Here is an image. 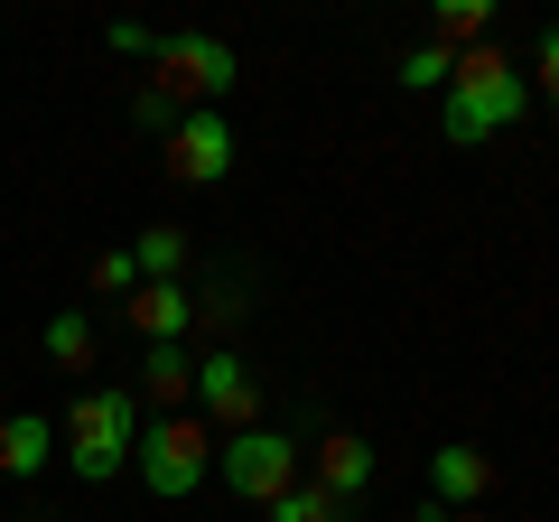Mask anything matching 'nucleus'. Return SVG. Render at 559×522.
<instances>
[{"label":"nucleus","instance_id":"nucleus-8","mask_svg":"<svg viewBox=\"0 0 559 522\" xmlns=\"http://www.w3.org/2000/svg\"><path fill=\"white\" fill-rule=\"evenodd\" d=\"M131 402H140V420H178V411L197 402V355H187V345H150Z\"/></svg>","mask_w":559,"mask_h":522},{"label":"nucleus","instance_id":"nucleus-1","mask_svg":"<svg viewBox=\"0 0 559 522\" xmlns=\"http://www.w3.org/2000/svg\"><path fill=\"white\" fill-rule=\"evenodd\" d=\"M522 112H532V75H522L503 47H466L457 75H448V94H439V131L457 150H476V141H495V131H513Z\"/></svg>","mask_w":559,"mask_h":522},{"label":"nucleus","instance_id":"nucleus-5","mask_svg":"<svg viewBox=\"0 0 559 522\" xmlns=\"http://www.w3.org/2000/svg\"><path fill=\"white\" fill-rule=\"evenodd\" d=\"M131 476L150 485L159 503H187L205 476H215V429L205 420H140V448H131Z\"/></svg>","mask_w":559,"mask_h":522},{"label":"nucleus","instance_id":"nucleus-18","mask_svg":"<svg viewBox=\"0 0 559 522\" xmlns=\"http://www.w3.org/2000/svg\"><path fill=\"white\" fill-rule=\"evenodd\" d=\"M242 308H252V299H242V281H205L197 289V327H215V336H234Z\"/></svg>","mask_w":559,"mask_h":522},{"label":"nucleus","instance_id":"nucleus-16","mask_svg":"<svg viewBox=\"0 0 559 522\" xmlns=\"http://www.w3.org/2000/svg\"><path fill=\"white\" fill-rule=\"evenodd\" d=\"M131 261H140V281H178L187 271V234L178 224H150V234L131 242Z\"/></svg>","mask_w":559,"mask_h":522},{"label":"nucleus","instance_id":"nucleus-6","mask_svg":"<svg viewBox=\"0 0 559 522\" xmlns=\"http://www.w3.org/2000/svg\"><path fill=\"white\" fill-rule=\"evenodd\" d=\"M197 411L215 420V439H234V429L261 420V373L242 364V345H215V355H197Z\"/></svg>","mask_w":559,"mask_h":522},{"label":"nucleus","instance_id":"nucleus-17","mask_svg":"<svg viewBox=\"0 0 559 522\" xmlns=\"http://www.w3.org/2000/svg\"><path fill=\"white\" fill-rule=\"evenodd\" d=\"M345 513H355V503H336V495H326V485H289V495H280L271 503V522H345Z\"/></svg>","mask_w":559,"mask_h":522},{"label":"nucleus","instance_id":"nucleus-9","mask_svg":"<svg viewBox=\"0 0 559 522\" xmlns=\"http://www.w3.org/2000/svg\"><path fill=\"white\" fill-rule=\"evenodd\" d=\"M121 308H131L140 345H187V327H197V289H178V281H140Z\"/></svg>","mask_w":559,"mask_h":522},{"label":"nucleus","instance_id":"nucleus-15","mask_svg":"<svg viewBox=\"0 0 559 522\" xmlns=\"http://www.w3.org/2000/svg\"><path fill=\"white\" fill-rule=\"evenodd\" d=\"M448 75H457V57H448L439 38H419L392 57V84H411V94H448Z\"/></svg>","mask_w":559,"mask_h":522},{"label":"nucleus","instance_id":"nucleus-20","mask_svg":"<svg viewBox=\"0 0 559 522\" xmlns=\"http://www.w3.org/2000/svg\"><path fill=\"white\" fill-rule=\"evenodd\" d=\"M131 121H140V131H178V103H168L159 84H140V94H131Z\"/></svg>","mask_w":559,"mask_h":522},{"label":"nucleus","instance_id":"nucleus-22","mask_svg":"<svg viewBox=\"0 0 559 522\" xmlns=\"http://www.w3.org/2000/svg\"><path fill=\"white\" fill-rule=\"evenodd\" d=\"M532 66H540V94H550V103H559V20H550V28H540V57H532Z\"/></svg>","mask_w":559,"mask_h":522},{"label":"nucleus","instance_id":"nucleus-21","mask_svg":"<svg viewBox=\"0 0 559 522\" xmlns=\"http://www.w3.org/2000/svg\"><path fill=\"white\" fill-rule=\"evenodd\" d=\"M103 47H112V57H159V28H140V20H112V28H103Z\"/></svg>","mask_w":559,"mask_h":522},{"label":"nucleus","instance_id":"nucleus-12","mask_svg":"<svg viewBox=\"0 0 559 522\" xmlns=\"http://www.w3.org/2000/svg\"><path fill=\"white\" fill-rule=\"evenodd\" d=\"M308 485H326L336 503H355L364 485H373V448H364L355 429H326V439H318V476H308Z\"/></svg>","mask_w":559,"mask_h":522},{"label":"nucleus","instance_id":"nucleus-11","mask_svg":"<svg viewBox=\"0 0 559 522\" xmlns=\"http://www.w3.org/2000/svg\"><path fill=\"white\" fill-rule=\"evenodd\" d=\"M47 466H57V420H47V411H10V420H0V476H47Z\"/></svg>","mask_w":559,"mask_h":522},{"label":"nucleus","instance_id":"nucleus-3","mask_svg":"<svg viewBox=\"0 0 559 522\" xmlns=\"http://www.w3.org/2000/svg\"><path fill=\"white\" fill-rule=\"evenodd\" d=\"M215 476H224L234 503H261V513H271V503L308 476V448L289 439V429L252 420V429H234V439H215Z\"/></svg>","mask_w":559,"mask_h":522},{"label":"nucleus","instance_id":"nucleus-19","mask_svg":"<svg viewBox=\"0 0 559 522\" xmlns=\"http://www.w3.org/2000/svg\"><path fill=\"white\" fill-rule=\"evenodd\" d=\"M94 289H103V299H131V289H140V261L131 252H94Z\"/></svg>","mask_w":559,"mask_h":522},{"label":"nucleus","instance_id":"nucleus-23","mask_svg":"<svg viewBox=\"0 0 559 522\" xmlns=\"http://www.w3.org/2000/svg\"><path fill=\"white\" fill-rule=\"evenodd\" d=\"M419 522H485V513H448V503H419Z\"/></svg>","mask_w":559,"mask_h":522},{"label":"nucleus","instance_id":"nucleus-2","mask_svg":"<svg viewBox=\"0 0 559 522\" xmlns=\"http://www.w3.org/2000/svg\"><path fill=\"white\" fill-rule=\"evenodd\" d=\"M140 448V402L121 392V382H94V392H75V411L57 420V458L75 466L84 485H112L121 466H131Z\"/></svg>","mask_w":559,"mask_h":522},{"label":"nucleus","instance_id":"nucleus-7","mask_svg":"<svg viewBox=\"0 0 559 522\" xmlns=\"http://www.w3.org/2000/svg\"><path fill=\"white\" fill-rule=\"evenodd\" d=\"M168 178L178 187H224L234 178V121L224 112H178V131H168Z\"/></svg>","mask_w":559,"mask_h":522},{"label":"nucleus","instance_id":"nucleus-13","mask_svg":"<svg viewBox=\"0 0 559 522\" xmlns=\"http://www.w3.org/2000/svg\"><path fill=\"white\" fill-rule=\"evenodd\" d=\"M485 28H495V0H439V10H429V38H439L448 57L485 47Z\"/></svg>","mask_w":559,"mask_h":522},{"label":"nucleus","instance_id":"nucleus-14","mask_svg":"<svg viewBox=\"0 0 559 522\" xmlns=\"http://www.w3.org/2000/svg\"><path fill=\"white\" fill-rule=\"evenodd\" d=\"M38 345H47V364H57V373H94V318H84V308H57Z\"/></svg>","mask_w":559,"mask_h":522},{"label":"nucleus","instance_id":"nucleus-4","mask_svg":"<svg viewBox=\"0 0 559 522\" xmlns=\"http://www.w3.org/2000/svg\"><path fill=\"white\" fill-rule=\"evenodd\" d=\"M150 84H159L168 103H187V112H224V94L242 84V57L215 28H168L159 57H150Z\"/></svg>","mask_w":559,"mask_h":522},{"label":"nucleus","instance_id":"nucleus-10","mask_svg":"<svg viewBox=\"0 0 559 522\" xmlns=\"http://www.w3.org/2000/svg\"><path fill=\"white\" fill-rule=\"evenodd\" d=\"M485 485H495V458H485V448H439V458H429V503H448V513H476L485 503Z\"/></svg>","mask_w":559,"mask_h":522}]
</instances>
